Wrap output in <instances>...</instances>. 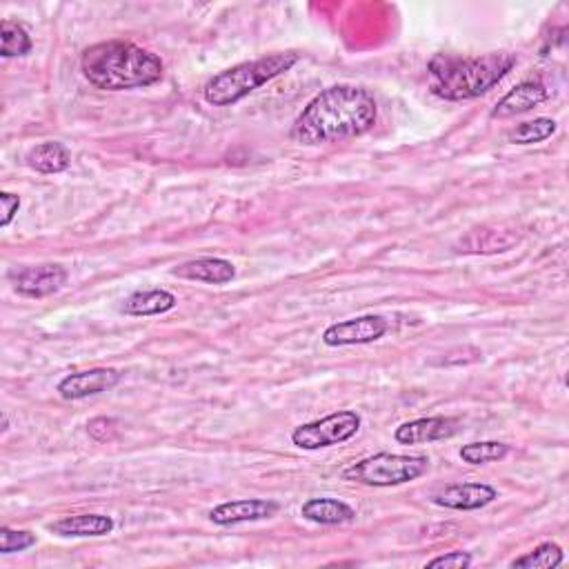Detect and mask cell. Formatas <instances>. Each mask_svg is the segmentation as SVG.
I'll return each instance as SVG.
<instances>
[{
	"label": "cell",
	"instance_id": "obj_20",
	"mask_svg": "<svg viewBox=\"0 0 569 569\" xmlns=\"http://www.w3.org/2000/svg\"><path fill=\"white\" fill-rule=\"evenodd\" d=\"M554 134H556V123L552 118H534V121H527L512 129V132L507 134V141L514 145H534L547 141V138H552Z\"/></svg>",
	"mask_w": 569,
	"mask_h": 569
},
{
	"label": "cell",
	"instance_id": "obj_7",
	"mask_svg": "<svg viewBox=\"0 0 569 569\" xmlns=\"http://www.w3.org/2000/svg\"><path fill=\"white\" fill-rule=\"evenodd\" d=\"M387 321L383 316H361L349 318L329 325L323 332V343L327 347H345V345H367L387 334Z\"/></svg>",
	"mask_w": 569,
	"mask_h": 569
},
{
	"label": "cell",
	"instance_id": "obj_16",
	"mask_svg": "<svg viewBox=\"0 0 569 569\" xmlns=\"http://www.w3.org/2000/svg\"><path fill=\"white\" fill-rule=\"evenodd\" d=\"M114 521L103 514H76L65 516L49 525V532L58 536H107L112 534Z\"/></svg>",
	"mask_w": 569,
	"mask_h": 569
},
{
	"label": "cell",
	"instance_id": "obj_8",
	"mask_svg": "<svg viewBox=\"0 0 569 569\" xmlns=\"http://www.w3.org/2000/svg\"><path fill=\"white\" fill-rule=\"evenodd\" d=\"M118 383H121V372H118V369L96 367L87 369V372L65 376L56 389L65 401H81V398L87 396L109 392V389H114Z\"/></svg>",
	"mask_w": 569,
	"mask_h": 569
},
{
	"label": "cell",
	"instance_id": "obj_4",
	"mask_svg": "<svg viewBox=\"0 0 569 569\" xmlns=\"http://www.w3.org/2000/svg\"><path fill=\"white\" fill-rule=\"evenodd\" d=\"M296 63H298V54L287 52L229 67L225 72L209 78L203 89L205 101L214 107L234 105L238 101H243L245 96L256 92L258 87H263L265 83L289 72Z\"/></svg>",
	"mask_w": 569,
	"mask_h": 569
},
{
	"label": "cell",
	"instance_id": "obj_19",
	"mask_svg": "<svg viewBox=\"0 0 569 569\" xmlns=\"http://www.w3.org/2000/svg\"><path fill=\"white\" fill-rule=\"evenodd\" d=\"M72 163V156L61 143H41L29 149L27 165L38 174H61Z\"/></svg>",
	"mask_w": 569,
	"mask_h": 569
},
{
	"label": "cell",
	"instance_id": "obj_13",
	"mask_svg": "<svg viewBox=\"0 0 569 569\" xmlns=\"http://www.w3.org/2000/svg\"><path fill=\"white\" fill-rule=\"evenodd\" d=\"M547 98L549 92L541 81H523L496 103V107L492 109V118H512L518 114H525L536 105L545 103Z\"/></svg>",
	"mask_w": 569,
	"mask_h": 569
},
{
	"label": "cell",
	"instance_id": "obj_25",
	"mask_svg": "<svg viewBox=\"0 0 569 569\" xmlns=\"http://www.w3.org/2000/svg\"><path fill=\"white\" fill-rule=\"evenodd\" d=\"M118 423L114 421V418H105V416H98V418H92V421L87 423V432L89 436L94 438V441L98 443H105V441H112V438L116 436V427Z\"/></svg>",
	"mask_w": 569,
	"mask_h": 569
},
{
	"label": "cell",
	"instance_id": "obj_28",
	"mask_svg": "<svg viewBox=\"0 0 569 569\" xmlns=\"http://www.w3.org/2000/svg\"><path fill=\"white\" fill-rule=\"evenodd\" d=\"M9 429V418H7V414H3V434L7 432Z\"/></svg>",
	"mask_w": 569,
	"mask_h": 569
},
{
	"label": "cell",
	"instance_id": "obj_18",
	"mask_svg": "<svg viewBox=\"0 0 569 569\" xmlns=\"http://www.w3.org/2000/svg\"><path fill=\"white\" fill-rule=\"evenodd\" d=\"M303 518L318 525H343L354 521L356 512L347 503L338 501V498H312L301 509Z\"/></svg>",
	"mask_w": 569,
	"mask_h": 569
},
{
	"label": "cell",
	"instance_id": "obj_17",
	"mask_svg": "<svg viewBox=\"0 0 569 569\" xmlns=\"http://www.w3.org/2000/svg\"><path fill=\"white\" fill-rule=\"evenodd\" d=\"M176 307V296L167 289H147V292H134L125 298L123 312L127 316H158L167 314Z\"/></svg>",
	"mask_w": 569,
	"mask_h": 569
},
{
	"label": "cell",
	"instance_id": "obj_26",
	"mask_svg": "<svg viewBox=\"0 0 569 569\" xmlns=\"http://www.w3.org/2000/svg\"><path fill=\"white\" fill-rule=\"evenodd\" d=\"M472 565V556L467 552H449L443 556H436L432 561L427 563L429 569H436V567H445V569H465Z\"/></svg>",
	"mask_w": 569,
	"mask_h": 569
},
{
	"label": "cell",
	"instance_id": "obj_10",
	"mask_svg": "<svg viewBox=\"0 0 569 569\" xmlns=\"http://www.w3.org/2000/svg\"><path fill=\"white\" fill-rule=\"evenodd\" d=\"M276 501H265V498H243V501H232L214 507L209 512V521L214 525H238V523H252V521H265L278 514Z\"/></svg>",
	"mask_w": 569,
	"mask_h": 569
},
{
	"label": "cell",
	"instance_id": "obj_24",
	"mask_svg": "<svg viewBox=\"0 0 569 569\" xmlns=\"http://www.w3.org/2000/svg\"><path fill=\"white\" fill-rule=\"evenodd\" d=\"M36 545V536L32 532H18V529L3 527L0 529V552L14 554Z\"/></svg>",
	"mask_w": 569,
	"mask_h": 569
},
{
	"label": "cell",
	"instance_id": "obj_21",
	"mask_svg": "<svg viewBox=\"0 0 569 569\" xmlns=\"http://www.w3.org/2000/svg\"><path fill=\"white\" fill-rule=\"evenodd\" d=\"M3 47H0V56L3 58H14V56H27L32 52V38H29L27 29L23 25H18L14 21L5 18L3 25Z\"/></svg>",
	"mask_w": 569,
	"mask_h": 569
},
{
	"label": "cell",
	"instance_id": "obj_15",
	"mask_svg": "<svg viewBox=\"0 0 569 569\" xmlns=\"http://www.w3.org/2000/svg\"><path fill=\"white\" fill-rule=\"evenodd\" d=\"M518 243V234L512 229H474L469 232L456 252L463 254H501Z\"/></svg>",
	"mask_w": 569,
	"mask_h": 569
},
{
	"label": "cell",
	"instance_id": "obj_5",
	"mask_svg": "<svg viewBox=\"0 0 569 569\" xmlns=\"http://www.w3.org/2000/svg\"><path fill=\"white\" fill-rule=\"evenodd\" d=\"M429 461L425 456H403L381 452L347 467L345 481H354L369 487H396L412 483L427 474Z\"/></svg>",
	"mask_w": 569,
	"mask_h": 569
},
{
	"label": "cell",
	"instance_id": "obj_23",
	"mask_svg": "<svg viewBox=\"0 0 569 569\" xmlns=\"http://www.w3.org/2000/svg\"><path fill=\"white\" fill-rule=\"evenodd\" d=\"M565 561V554H563V549L561 545H556V543H543V545H538L534 552H529L521 558H516V561L512 563V567L516 569H534V567H543V569H554L558 567Z\"/></svg>",
	"mask_w": 569,
	"mask_h": 569
},
{
	"label": "cell",
	"instance_id": "obj_3",
	"mask_svg": "<svg viewBox=\"0 0 569 569\" xmlns=\"http://www.w3.org/2000/svg\"><path fill=\"white\" fill-rule=\"evenodd\" d=\"M514 65L516 58L512 54H485L478 58L436 54L427 65V81L432 94L443 101H472L501 83Z\"/></svg>",
	"mask_w": 569,
	"mask_h": 569
},
{
	"label": "cell",
	"instance_id": "obj_27",
	"mask_svg": "<svg viewBox=\"0 0 569 569\" xmlns=\"http://www.w3.org/2000/svg\"><path fill=\"white\" fill-rule=\"evenodd\" d=\"M0 203H3V221H0V227H9V223L14 221V216L18 214V209H21V198L14 196V194H9V192H3L0 194Z\"/></svg>",
	"mask_w": 569,
	"mask_h": 569
},
{
	"label": "cell",
	"instance_id": "obj_12",
	"mask_svg": "<svg viewBox=\"0 0 569 569\" xmlns=\"http://www.w3.org/2000/svg\"><path fill=\"white\" fill-rule=\"evenodd\" d=\"M496 489L485 483H456L447 485L441 492L434 494V503L438 507L458 509V512H472L483 509L496 501Z\"/></svg>",
	"mask_w": 569,
	"mask_h": 569
},
{
	"label": "cell",
	"instance_id": "obj_22",
	"mask_svg": "<svg viewBox=\"0 0 569 569\" xmlns=\"http://www.w3.org/2000/svg\"><path fill=\"white\" fill-rule=\"evenodd\" d=\"M509 454V447L505 443L498 441H483V443H469L463 445L458 456L463 458V463L467 465H487L501 461Z\"/></svg>",
	"mask_w": 569,
	"mask_h": 569
},
{
	"label": "cell",
	"instance_id": "obj_9",
	"mask_svg": "<svg viewBox=\"0 0 569 569\" xmlns=\"http://www.w3.org/2000/svg\"><path fill=\"white\" fill-rule=\"evenodd\" d=\"M458 434V421L447 416H427L416 418V421L403 423L394 432V438L401 445H421V443H436L447 441Z\"/></svg>",
	"mask_w": 569,
	"mask_h": 569
},
{
	"label": "cell",
	"instance_id": "obj_14",
	"mask_svg": "<svg viewBox=\"0 0 569 569\" xmlns=\"http://www.w3.org/2000/svg\"><path fill=\"white\" fill-rule=\"evenodd\" d=\"M172 274L185 281H201L209 285H225L234 281L236 269L225 258H196V261L183 263L172 269Z\"/></svg>",
	"mask_w": 569,
	"mask_h": 569
},
{
	"label": "cell",
	"instance_id": "obj_11",
	"mask_svg": "<svg viewBox=\"0 0 569 569\" xmlns=\"http://www.w3.org/2000/svg\"><path fill=\"white\" fill-rule=\"evenodd\" d=\"M67 283V269L61 265H38L25 267L14 276L18 294L29 298H45L54 294Z\"/></svg>",
	"mask_w": 569,
	"mask_h": 569
},
{
	"label": "cell",
	"instance_id": "obj_1",
	"mask_svg": "<svg viewBox=\"0 0 569 569\" xmlns=\"http://www.w3.org/2000/svg\"><path fill=\"white\" fill-rule=\"evenodd\" d=\"M376 98L363 87L334 85L305 105L294 121L292 138L298 145L316 147L341 143L367 134L376 125Z\"/></svg>",
	"mask_w": 569,
	"mask_h": 569
},
{
	"label": "cell",
	"instance_id": "obj_2",
	"mask_svg": "<svg viewBox=\"0 0 569 569\" xmlns=\"http://www.w3.org/2000/svg\"><path fill=\"white\" fill-rule=\"evenodd\" d=\"M81 69L89 83L103 92H125L156 85L163 78V61L127 41H105L87 47Z\"/></svg>",
	"mask_w": 569,
	"mask_h": 569
},
{
	"label": "cell",
	"instance_id": "obj_6",
	"mask_svg": "<svg viewBox=\"0 0 569 569\" xmlns=\"http://www.w3.org/2000/svg\"><path fill=\"white\" fill-rule=\"evenodd\" d=\"M358 429H361V416L352 412V409H343V412L329 414L321 418V421L296 427L292 432V443L314 452V449L349 441V438L358 434Z\"/></svg>",
	"mask_w": 569,
	"mask_h": 569
}]
</instances>
